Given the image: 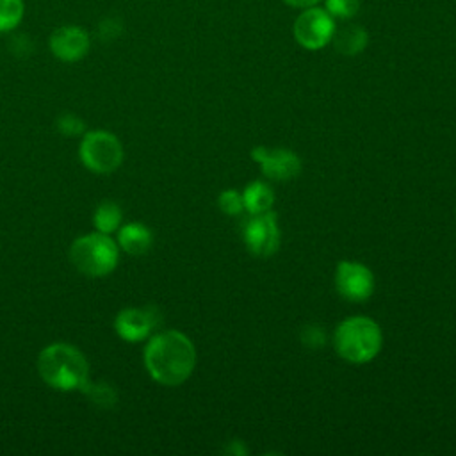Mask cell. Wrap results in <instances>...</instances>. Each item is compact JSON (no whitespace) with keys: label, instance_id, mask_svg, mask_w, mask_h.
<instances>
[{"label":"cell","instance_id":"obj_5","mask_svg":"<svg viewBox=\"0 0 456 456\" xmlns=\"http://www.w3.org/2000/svg\"><path fill=\"white\" fill-rule=\"evenodd\" d=\"M82 164L98 175L116 171L123 160V148L119 139L105 130L87 132L78 150Z\"/></svg>","mask_w":456,"mask_h":456},{"label":"cell","instance_id":"obj_15","mask_svg":"<svg viewBox=\"0 0 456 456\" xmlns=\"http://www.w3.org/2000/svg\"><path fill=\"white\" fill-rule=\"evenodd\" d=\"M93 223H94V228L100 233L109 235L116 230H119V224H121V208H119V205L114 203V201L100 203L94 210Z\"/></svg>","mask_w":456,"mask_h":456},{"label":"cell","instance_id":"obj_12","mask_svg":"<svg viewBox=\"0 0 456 456\" xmlns=\"http://www.w3.org/2000/svg\"><path fill=\"white\" fill-rule=\"evenodd\" d=\"M331 43L338 53L356 55L365 50V46L369 43V34L362 25L347 23L340 28H335Z\"/></svg>","mask_w":456,"mask_h":456},{"label":"cell","instance_id":"obj_8","mask_svg":"<svg viewBox=\"0 0 456 456\" xmlns=\"http://www.w3.org/2000/svg\"><path fill=\"white\" fill-rule=\"evenodd\" d=\"M246 248L256 256H271L280 248V228L274 212L255 216L244 228Z\"/></svg>","mask_w":456,"mask_h":456},{"label":"cell","instance_id":"obj_3","mask_svg":"<svg viewBox=\"0 0 456 456\" xmlns=\"http://www.w3.org/2000/svg\"><path fill=\"white\" fill-rule=\"evenodd\" d=\"M381 342V330L369 317H349L335 331L337 353L353 363L370 362L379 353Z\"/></svg>","mask_w":456,"mask_h":456},{"label":"cell","instance_id":"obj_21","mask_svg":"<svg viewBox=\"0 0 456 456\" xmlns=\"http://www.w3.org/2000/svg\"><path fill=\"white\" fill-rule=\"evenodd\" d=\"M281 2L287 4L289 7H294V9H306V7L317 5L321 0H281Z\"/></svg>","mask_w":456,"mask_h":456},{"label":"cell","instance_id":"obj_17","mask_svg":"<svg viewBox=\"0 0 456 456\" xmlns=\"http://www.w3.org/2000/svg\"><path fill=\"white\" fill-rule=\"evenodd\" d=\"M82 392L86 395H89V399L102 406V408H112L116 403H118V394H116V388H112L109 383H91L87 381L82 388Z\"/></svg>","mask_w":456,"mask_h":456},{"label":"cell","instance_id":"obj_10","mask_svg":"<svg viewBox=\"0 0 456 456\" xmlns=\"http://www.w3.org/2000/svg\"><path fill=\"white\" fill-rule=\"evenodd\" d=\"M160 322V314L153 306L125 308L116 315L114 330L126 342H139Z\"/></svg>","mask_w":456,"mask_h":456},{"label":"cell","instance_id":"obj_11","mask_svg":"<svg viewBox=\"0 0 456 456\" xmlns=\"http://www.w3.org/2000/svg\"><path fill=\"white\" fill-rule=\"evenodd\" d=\"M251 157L260 166L262 173L273 180H290L301 171L299 157L289 150H269L256 146L251 151Z\"/></svg>","mask_w":456,"mask_h":456},{"label":"cell","instance_id":"obj_19","mask_svg":"<svg viewBox=\"0 0 456 456\" xmlns=\"http://www.w3.org/2000/svg\"><path fill=\"white\" fill-rule=\"evenodd\" d=\"M57 130L66 137H75L86 130V125L78 116L66 112L57 119Z\"/></svg>","mask_w":456,"mask_h":456},{"label":"cell","instance_id":"obj_4","mask_svg":"<svg viewBox=\"0 0 456 456\" xmlns=\"http://www.w3.org/2000/svg\"><path fill=\"white\" fill-rule=\"evenodd\" d=\"M118 246L107 233L78 237L69 248V260L86 276H105L118 265Z\"/></svg>","mask_w":456,"mask_h":456},{"label":"cell","instance_id":"obj_16","mask_svg":"<svg viewBox=\"0 0 456 456\" xmlns=\"http://www.w3.org/2000/svg\"><path fill=\"white\" fill-rule=\"evenodd\" d=\"M25 18L23 0H0V32H11Z\"/></svg>","mask_w":456,"mask_h":456},{"label":"cell","instance_id":"obj_18","mask_svg":"<svg viewBox=\"0 0 456 456\" xmlns=\"http://www.w3.org/2000/svg\"><path fill=\"white\" fill-rule=\"evenodd\" d=\"M324 9L338 20H351L360 11V0H324Z\"/></svg>","mask_w":456,"mask_h":456},{"label":"cell","instance_id":"obj_14","mask_svg":"<svg viewBox=\"0 0 456 456\" xmlns=\"http://www.w3.org/2000/svg\"><path fill=\"white\" fill-rule=\"evenodd\" d=\"M242 201H244V210H248L253 216H258L271 210L274 201V192L267 183L253 182L244 189Z\"/></svg>","mask_w":456,"mask_h":456},{"label":"cell","instance_id":"obj_20","mask_svg":"<svg viewBox=\"0 0 456 456\" xmlns=\"http://www.w3.org/2000/svg\"><path fill=\"white\" fill-rule=\"evenodd\" d=\"M219 207L224 214L228 216H237L244 210V201H242V194L230 189V191H224L221 196H219Z\"/></svg>","mask_w":456,"mask_h":456},{"label":"cell","instance_id":"obj_13","mask_svg":"<svg viewBox=\"0 0 456 456\" xmlns=\"http://www.w3.org/2000/svg\"><path fill=\"white\" fill-rule=\"evenodd\" d=\"M118 242L119 246L130 253V255H144L153 242V235L148 226L142 223H128L119 228L118 232Z\"/></svg>","mask_w":456,"mask_h":456},{"label":"cell","instance_id":"obj_7","mask_svg":"<svg viewBox=\"0 0 456 456\" xmlns=\"http://www.w3.org/2000/svg\"><path fill=\"white\" fill-rule=\"evenodd\" d=\"M48 48L61 62H78L91 48V36L80 25H61L48 39Z\"/></svg>","mask_w":456,"mask_h":456},{"label":"cell","instance_id":"obj_6","mask_svg":"<svg viewBox=\"0 0 456 456\" xmlns=\"http://www.w3.org/2000/svg\"><path fill=\"white\" fill-rule=\"evenodd\" d=\"M335 28V18L326 9L312 5L301 9L292 25V34L305 50H321L331 43Z\"/></svg>","mask_w":456,"mask_h":456},{"label":"cell","instance_id":"obj_2","mask_svg":"<svg viewBox=\"0 0 456 456\" xmlns=\"http://www.w3.org/2000/svg\"><path fill=\"white\" fill-rule=\"evenodd\" d=\"M37 370L43 381L62 392L82 390L89 381V363L86 356L69 344H50L37 358Z\"/></svg>","mask_w":456,"mask_h":456},{"label":"cell","instance_id":"obj_9","mask_svg":"<svg viewBox=\"0 0 456 456\" xmlns=\"http://www.w3.org/2000/svg\"><path fill=\"white\" fill-rule=\"evenodd\" d=\"M338 292L354 303L365 301L374 292V276L369 267L358 262H340L335 274Z\"/></svg>","mask_w":456,"mask_h":456},{"label":"cell","instance_id":"obj_1","mask_svg":"<svg viewBox=\"0 0 456 456\" xmlns=\"http://www.w3.org/2000/svg\"><path fill=\"white\" fill-rule=\"evenodd\" d=\"M144 365L150 376L166 387L182 385L194 370L196 349L189 337L176 330L162 331L144 347Z\"/></svg>","mask_w":456,"mask_h":456}]
</instances>
